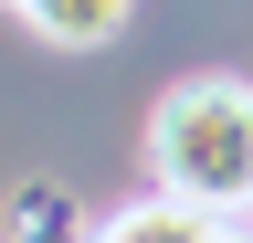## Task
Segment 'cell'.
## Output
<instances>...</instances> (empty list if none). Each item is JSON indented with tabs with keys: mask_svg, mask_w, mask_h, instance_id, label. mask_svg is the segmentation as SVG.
Returning a JSON list of instances; mask_svg holds the SVG:
<instances>
[{
	"mask_svg": "<svg viewBox=\"0 0 253 243\" xmlns=\"http://www.w3.org/2000/svg\"><path fill=\"white\" fill-rule=\"evenodd\" d=\"M106 222H84L63 180H21L11 191V243H95Z\"/></svg>",
	"mask_w": 253,
	"mask_h": 243,
	"instance_id": "cell-3",
	"label": "cell"
},
{
	"mask_svg": "<svg viewBox=\"0 0 253 243\" xmlns=\"http://www.w3.org/2000/svg\"><path fill=\"white\" fill-rule=\"evenodd\" d=\"M95 243H253L243 233V211H190V201H137V211H116Z\"/></svg>",
	"mask_w": 253,
	"mask_h": 243,
	"instance_id": "cell-2",
	"label": "cell"
},
{
	"mask_svg": "<svg viewBox=\"0 0 253 243\" xmlns=\"http://www.w3.org/2000/svg\"><path fill=\"white\" fill-rule=\"evenodd\" d=\"M21 11H32L42 43H106L116 21H126V0H21Z\"/></svg>",
	"mask_w": 253,
	"mask_h": 243,
	"instance_id": "cell-4",
	"label": "cell"
},
{
	"mask_svg": "<svg viewBox=\"0 0 253 243\" xmlns=\"http://www.w3.org/2000/svg\"><path fill=\"white\" fill-rule=\"evenodd\" d=\"M148 180L190 211H253V85L243 74H179L148 106Z\"/></svg>",
	"mask_w": 253,
	"mask_h": 243,
	"instance_id": "cell-1",
	"label": "cell"
}]
</instances>
